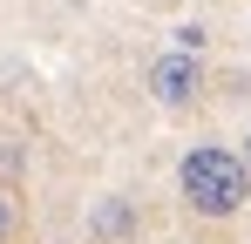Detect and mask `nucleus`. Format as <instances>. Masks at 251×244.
Listing matches in <instances>:
<instances>
[{
    "instance_id": "1",
    "label": "nucleus",
    "mask_w": 251,
    "mask_h": 244,
    "mask_svg": "<svg viewBox=\"0 0 251 244\" xmlns=\"http://www.w3.org/2000/svg\"><path fill=\"white\" fill-rule=\"evenodd\" d=\"M176 190H183V203L197 210V217H238L251 197V163L238 156V149H224V143H197L190 156L176 163Z\"/></svg>"
},
{
    "instance_id": "2",
    "label": "nucleus",
    "mask_w": 251,
    "mask_h": 244,
    "mask_svg": "<svg viewBox=\"0 0 251 244\" xmlns=\"http://www.w3.org/2000/svg\"><path fill=\"white\" fill-rule=\"evenodd\" d=\"M143 88H150V102H163V109H190L197 95H204V54H156L150 61V75H143Z\"/></svg>"
},
{
    "instance_id": "3",
    "label": "nucleus",
    "mask_w": 251,
    "mask_h": 244,
    "mask_svg": "<svg viewBox=\"0 0 251 244\" xmlns=\"http://www.w3.org/2000/svg\"><path fill=\"white\" fill-rule=\"evenodd\" d=\"M88 231H95V244L136 238V203H129V197H102L95 210H88Z\"/></svg>"
},
{
    "instance_id": "4",
    "label": "nucleus",
    "mask_w": 251,
    "mask_h": 244,
    "mask_svg": "<svg viewBox=\"0 0 251 244\" xmlns=\"http://www.w3.org/2000/svg\"><path fill=\"white\" fill-rule=\"evenodd\" d=\"M14 238H21V197L0 183V244H14Z\"/></svg>"
},
{
    "instance_id": "5",
    "label": "nucleus",
    "mask_w": 251,
    "mask_h": 244,
    "mask_svg": "<svg viewBox=\"0 0 251 244\" xmlns=\"http://www.w3.org/2000/svg\"><path fill=\"white\" fill-rule=\"evenodd\" d=\"M176 54H204V27H197V21L176 27Z\"/></svg>"
},
{
    "instance_id": "6",
    "label": "nucleus",
    "mask_w": 251,
    "mask_h": 244,
    "mask_svg": "<svg viewBox=\"0 0 251 244\" xmlns=\"http://www.w3.org/2000/svg\"><path fill=\"white\" fill-rule=\"evenodd\" d=\"M245 163H251V136H245Z\"/></svg>"
}]
</instances>
